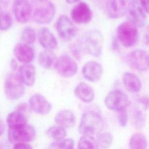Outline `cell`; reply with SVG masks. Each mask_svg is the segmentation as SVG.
Masks as SVG:
<instances>
[{"label": "cell", "mask_w": 149, "mask_h": 149, "mask_svg": "<svg viewBox=\"0 0 149 149\" xmlns=\"http://www.w3.org/2000/svg\"><path fill=\"white\" fill-rule=\"evenodd\" d=\"M31 17L39 24H48L53 19L55 8L54 5L48 0H31Z\"/></svg>", "instance_id": "obj_1"}, {"label": "cell", "mask_w": 149, "mask_h": 149, "mask_svg": "<svg viewBox=\"0 0 149 149\" xmlns=\"http://www.w3.org/2000/svg\"><path fill=\"white\" fill-rule=\"evenodd\" d=\"M102 125L101 116L93 111L84 113L81 118L79 131L83 135L92 136L98 133Z\"/></svg>", "instance_id": "obj_2"}, {"label": "cell", "mask_w": 149, "mask_h": 149, "mask_svg": "<svg viewBox=\"0 0 149 149\" xmlns=\"http://www.w3.org/2000/svg\"><path fill=\"white\" fill-rule=\"evenodd\" d=\"M4 91L6 98L10 100H16L22 97L25 93L24 84L19 73H9L5 79Z\"/></svg>", "instance_id": "obj_3"}, {"label": "cell", "mask_w": 149, "mask_h": 149, "mask_svg": "<svg viewBox=\"0 0 149 149\" xmlns=\"http://www.w3.org/2000/svg\"><path fill=\"white\" fill-rule=\"evenodd\" d=\"M116 34L119 41L126 48L135 45L139 38L137 27L129 21L124 22L118 26Z\"/></svg>", "instance_id": "obj_4"}, {"label": "cell", "mask_w": 149, "mask_h": 149, "mask_svg": "<svg viewBox=\"0 0 149 149\" xmlns=\"http://www.w3.org/2000/svg\"><path fill=\"white\" fill-rule=\"evenodd\" d=\"M36 135L35 128L29 124L15 128H8V137L9 141L13 144L32 141Z\"/></svg>", "instance_id": "obj_5"}, {"label": "cell", "mask_w": 149, "mask_h": 149, "mask_svg": "<svg viewBox=\"0 0 149 149\" xmlns=\"http://www.w3.org/2000/svg\"><path fill=\"white\" fill-rule=\"evenodd\" d=\"M83 42L87 51L92 56L98 57L102 52L103 37L98 30L87 31L83 37Z\"/></svg>", "instance_id": "obj_6"}, {"label": "cell", "mask_w": 149, "mask_h": 149, "mask_svg": "<svg viewBox=\"0 0 149 149\" xmlns=\"http://www.w3.org/2000/svg\"><path fill=\"white\" fill-rule=\"evenodd\" d=\"M105 106L112 111H124L129 105L127 95L119 90L110 91L104 100Z\"/></svg>", "instance_id": "obj_7"}, {"label": "cell", "mask_w": 149, "mask_h": 149, "mask_svg": "<svg viewBox=\"0 0 149 149\" xmlns=\"http://www.w3.org/2000/svg\"><path fill=\"white\" fill-rule=\"evenodd\" d=\"M54 66L58 74L66 78L74 76L78 70L76 61L66 55L59 56L56 59Z\"/></svg>", "instance_id": "obj_8"}, {"label": "cell", "mask_w": 149, "mask_h": 149, "mask_svg": "<svg viewBox=\"0 0 149 149\" xmlns=\"http://www.w3.org/2000/svg\"><path fill=\"white\" fill-rule=\"evenodd\" d=\"M128 63L140 71L149 69V53L145 50L137 49L132 51L127 56Z\"/></svg>", "instance_id": "obj_9"}, {"label": "cell", "mask_w": 149, "mask_h": 149, "mask_svg": "<svg viewBox=\"0 0 149 149\" xmlns=\"http://www.w3.org/2000/svg\"><path fill=\"white\" fill-rule=\"evenodd\" d=\"M56 29L59 37L65 41H69L73 38L77 29L73 22L66 16H61L56 23Z\"/></svg>", "instance_id": "obj_10"}, {"label": "cell", "mask_w": 149, "mask_h": 149, "mask_svg": "<svg viewBox=\"0 0 149 149\" xmlns=\"http://www.w3.org/2000/svg\"><path fill=\"white\" fill-rule=\"evenodd\" d=\"M12 10L16 20L20 23H26L32 15L31 3L29 0H14Z\"/></svg>", "instance_id": "obj_11"}, {"label": "cell", "mask_w": 149, "mask_h": 149, "mask_svg": "<svg viewBox=\"0 0 149 149\" xmlns=\"http://www.w3.org/2000/svg\"><path fill=\"white\" fill-rule=\"evenodd\" d=\"M70 16L73 22L77 24H86L91 20L93 12L87 3L80 2L72 9Z\"/></svg>", "instance_id": "obj_12"}, {"label": "cell", "mask_w": 149, "mask_h": 149, "mask_svg": "<svg viewBox=\"0 0 149 149\" xmlns=\"http://www.w3.org/2000/svg\"><path fill=\"white\" fill-rule=\"evenodd\" d=\"M29 106L34 112L42 115L49 113L52 109L51 103L40 94H34L30 97Z\"/></svg>", "instance_id": "obj_13"}, {"label": "cell", "mask_w": 149, "mask_h": 149, "mask_svg": "<svg viewBox=\"0 0 149 149\" xmlns=\"http://www.w3.org/2000/svg\"><path fill=\"white\" fill-rule=\"evenodd\" d=\"M126 13L129 22L137 27H141L146 24V16L145 12L140 5H137V2L130 4Z\"/></svg>", "instance_id": "obj_14"}, {"label": "cell", "mask_w": 149, "mask_h": 149, "mask_svg": "<svg viewBox=\"0 0 149 149\" xmlns=\"http://www.w3.org/2000/svg\"><path fill=\"white\" fill-rule=\"evenodd\" d=\"M103 68L100 63L94 61H90L84 64L82 68V74L88 81L96 82L102 76Z\"/></svg>", "instance_id": "obj_15"}, {"label": "cell", "mask_w": 149, "mask_h": 149, "mask_svg": "<svg viewBox=\"0 0 149 149\" xmlns=\"http://www.w3.org/2000/svg\"><path fill=\"white\" fill-rule=\"evenodd\" d=\"M125 0H107L105 11L107 15L111 19H118L126 13Z\"/></svg>", "instance_id": "obj_16"}, {"label": "cell", "mask_w": 149, "mask_h": 149, "mask_svg": "<svg viewBox=\"0 0 149 149\" xmlns=\"http://www.w3.org/2000/svg\"><path fill=\"white\" fill-rule=\"evenodd\" d=\"M16 58L23 64L30 63L34 58L35 52L30 45L24 43L17 44L13 49Z\"/></svg>", "instance_id": "obj_17"}, {"label": "cell", "mask_w": 149, "mask_h": 149, "mask_svg": "<svg viewBox=\"0 0 149 149\" xmlns=\"http://www.w3.org/2000/svg\"><path fill=\"white\" fill-rule=\"evenodd\" d=\"M37 38L40 45L47 50L55 49L58 45L56 37L47 28H41L37 34Z\"/></svg>", "instance_id": "obj_18"}, {"label": "cell", "mask_w": 149, "mask_h": 149, "mask_svg": "<svg viewBox=\"0 0 149 149\" xmlns=\"http://www.w3.org/2000/svg\"><path fill=\"white\" fill-rule=\"evenodd\" d=\"M54 120L58 126L65 129L70 128L74 126L76 118L73 112L68 109H63L56 114Z\"/></svg>", "instance_id": "obj_19"}, {"label": "cell", "mask_w": 149, "mask_h": 149, "mask_svg": "<svg viewBox=\"0 0 149 149\" xmlns=\"http://www.w3.org/2000/svg\"><path fill=\"white\" fill-rule=\"evenodd\" d=\"M19 76L24 84L33 86L36 79V72L34 66L31 63L23 64L19 68Z\"/></svg>", "instance_id": "obj_20"}, {"label": "cell", "mask_w": 149, "mask_h": 149, "mask_svg": "<svg viewBox=\"0 0 149 149\" xmlns=\"http://www.w3.org/2000/svg\"><path fill=\"white\" fill-rule=\"evenodd\" d=\"M74 94L77 98L87 103L93 101L95 97L93 88L84 82H81L76 86L74 89Z\"/></svg>", "instance_id": "obj_21"}, {"label": "cell", "mask_w": 149, "mask_h": 149, "mask_svg": "<svg viewBox=\"0 0 149 149\" xmlns=\"http://www.w3.org/2000/svg\"><path fill=\"white\" fill-rule=\"evenodd\" d=\"M122 81L125 87L132 93H138L141 88V82L140 79L134 74L125 72L123 74Z\"/></svg>", "instance_id": "obj_22"}, {"label": "cell", "mask_w": 149, "mask_h": 149, "mask_svg": "<svg viewBox=\"0 0 149 149\" xmlns=\"http://www.w3.org/2000/svg\"><path fill=\"white\" fill-rule=\"evenodd\" d=\"M27 122L26 115L16 110L9 113L6 117L8 128H15L24 126L27 124Z\"/></svg>", "instance_id": "obj_23"}, {"label": "cell", "mask_w": 149, "mask_h": 149, "mask_svg": "<svg viewBox=\"0 0 149 149\" xmlns=\"http://www.w3.org/2000/svg\"><path fill=\"white\" fill-rule=\"evenodd\" d=\"M129 149H147L148 143L146 136L142 133L133 134L129 140Z\"/></svg>", "instance_id": "obj_24"}, {"label": "cell", "mask_w": 149, "mask_h": 149, "mask_svg": "<svg viewBox=\"0 0 149 149\" xmlns=\"http://www.w3.org/2000/svg\"><path fill=\"white\" fill-rule=\"evenodd\" d=\"M38 62L42 68L50 69L54 62V54L52 51L45 49L41 51L38 56Z\"/></svg>", "instance_id": "obj_25"}, {"label": "cell", "mask_w": 149, "mask_h": 149, "mask_svg": "<svg viewBox=\"0 0 149 149\" xmlns=\"http://www.w3.org/2000/svg\"><path fill=\"white\" fill-rule=\"evenodd\" d=\"M97 140L92 136L83 135L79 140L77 149H98Z\"/></svg>", "instance_id": "obj_26"}, {"label": "cell", "mask_w": 149, "mask_h": 149, "mask_svg": "<svg viewBox=\"0 0 149 149\" xmlns=\"http://www.w3.org/2000/svg\"><path fill=\"white\" fill-rule=\"evenodd\" d=\"M47 134L49 138L57 141L64 139L66 136V131L65 128L56 125L50 127L47 130Z\"/></svg>", "instance_id": "obj_27"}, {"label": "cell", "mask_w": 149, "mask_h": 149, "mask_svg": "<svg viewBox=\"0 0 149 149\" xmlns=\"http://www.w3.org/2000/svg\"><path fill=\"white\" fill-rule=\"evenodd\" d=\"M97 143L98 146L102 149H108L113 141V137L109 132H102L98 133L97 136Z\"/></svg>", "instance_id": "obj_28"}, {"label": "cell", "mask_w": 149, "mask_h": 149, "mask_svg": "<svg viewBox=\"0 0 149 149\" xmlns=\"http://www.w3.org/2000/svg\"><path fill=\"white\" fill-rule=\"evenodd\" d=\"M13 20L11 16L6 11L2 10L0 8V30L6 31L10 29Z\"/></svg>", "instance_id": "obj_29"}, {"label": "cell", "mask_w": 149, "mask_h": 149, "mask_svg": "<svg viewBox=\"0 0 149 149\" xmlns=\"http://www.w3.org/2000/svg\"><path fill=\"white\" fill-rule=\"evenodd\" d=\"M36 33L31 27H26L22 32L21 39L23 43L31 45L33 44L36 40Z\"/></svg>", "instance_id": "obj_30"}, {"label": "cell", "mask_w": 149, "mask_h": 149, "mask_svg": "<svg viewBox=\"0 0 149 149\" xmlns=\"http://www.w3.org/2000/svg\"><path fill=\"white\" fill-rule=\"evenodd\" d=\"M132 121L136 127L138 128L143 127L145 123V117L144 113L140 110H135L132 116Z\"/></svg>", "instance_id": "obj_31"}, {"label": "cell", "mask_w": 149, "mask_h": 149, "mask_svg": "<svg viewBox=\"0 0 149 149\" xmlns=\"http://www.w3.org/2000/svg\"><path fill=\"white\" fill-rule=\"evenodd\" d=\"M57 141L58 149H74V143L72 139H66Z\"/></svg>", "instance_id": "obj_32"}, {"label": "cell", "mask_w": 149, "mask_h": 149, "mask_svg": "<svg viewBox=\"0 0 149 149\" xmlns=\"http://www.w3.org/2000/svg\"><path fill=\"white\" fill-rule=\"evenodd\" d=\"M118 112H119L118 115V123L120 126L125 127L127 125V119H128L127 113L126 112L125 110L119 111Z\"/></svg>", "instance_id": "obj_33"}, {"label": "cell", "mask_w": 149, "mask_h": 149, "mask_svg": "<svg viewBox=\"0 0 149 149\" xmlns=\"http://www.w3.org/2000/svg\"><path fill=\"white\" fill-rule=\"evenodd\" d=\"M13 149H33V147L27 143H19L14 144Z\"/></svg>", "instance_id": "obj_34"}, {"label": "cell", "mask_w": 149, "mask_h": 149, "mask_svg": "<svg viewBox=\"0 0 149 149\" xmlns=\"http://www.w3.org/2000/svg\"><path fill=\"white\" fill-rule=\"evenodd\" d=\"M29 108H30V106H28V105L27 104H26V103H20L16 107V110L18 111L19 112H21L22 113L25 114V113L29 109Z\"/></svg>", "instance_id": "obj_35"}, {"label": "cell", "mask_w": 149, "mask_h": 149, "mask_svg": "<svg viewBox=\"0 0 149 149\" xmlns=\"http://www.w3.org/2000/svg\"><path fill=\"white\" fill-rule=\"evenodd\" d=\"M140 6L146 13H149V0H139Z\"/></svg>", "instance_id": "obj_36"}, {"label": "cell", "mask_w": 149, "mask_h": 149, "mask_svg": "<svg viewBox=\"0 0 149 149\" xmlns=\"http://www.w3.org/2000/svg\"><path fill=\"white\" fill-rule=\"evenodd\" d=\"M140 101L146 108H149V98L148 97H142L141 98H140Z\"/></svg>", "instance_id": "obj_37"}, {"label": "cell", "mask_w": 149, "mask_h": 149, "mask_svg": "<svg viewBox=\"0 0 149 149\" xmlns=\"http://www.w3.org/2000/svg\"><path fill=\"white\" fill-rule=\"evenodd\" d=\"M5 130V125L2 120H0V136L3 134Z\"/></svg>", "instance_id": "obj_38"}, {"label": "cell", "mask_w": 149, "mask_h": 149, "mask_svg": "<svg viewBox=\"0 0 149 149\" xmlns=\"http://www.w3.org/2000/svg\"><path fill=\"white\" fill-rule=\"evenodd\" d=\"M10 65H11V67H12V70L14 71L17 68V63L16 62L15 60V59H12L11 61V63H10Z\"/></svg>", "instance_id": "obj_39"}, {"label": "cell", "mask_w": 149, "mask_h": 149, "mask_svg": "<svg viewBox=\"0 0 149 149\" xmlns=\"http://www.w3.org/2000/svg\"><path fill=\"white\" fill-rule=\"evenodd\" d=\"M80 0H66V2L69 4H73L79 2Z\"/></svg>", "instance_id": "obj_40"}, {"label": "cell", "mask_w": 149, "mask_h": 149, "mask_svg": "<svg viewBox=\"0 0 149 149\" xmlns=\"http://www.w3.org/2000/svg\"><path fill=\"white\" fill-rule=\"evenodd\" d=\"M129 2V5L137 2V0H127Z\"/></svg>", "instance_id": "obj_41"}]
</instances>
